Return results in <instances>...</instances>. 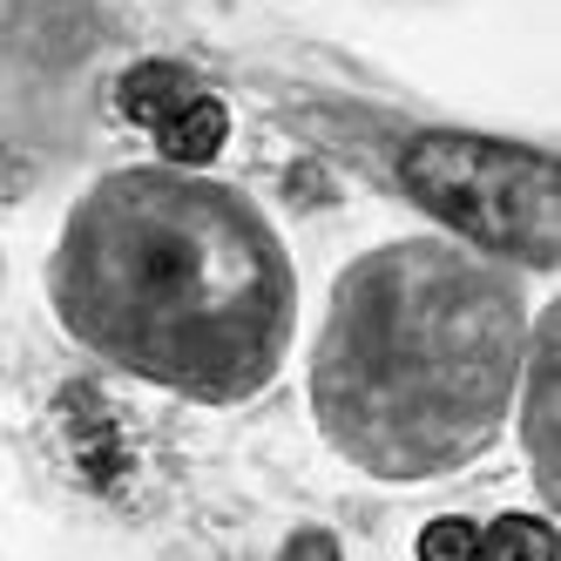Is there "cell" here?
Returning a JSON list of instances; mask_svg holds the SVG:
<instances>
[{
	"label": "cell",
	"mask_w": 561,
	"mask_h": 561,
	"mask_svg": "<svg viewBox=\"0 0 561 561\" xmlns=\"http://www.w3.org/2000/svg\"><path fill=\"white\" fill-rule=\"evenodd\" d=\"M420 561H480V528H467V520H433L420 535Z\"/></svg>",
	"instance_id": "cell-8"
},
{
	"label": "cell",
	"mask_w": 561,
	"mask_h": 561,
	"mask_svg": "<svg viewBox=\"0 0 561 561\" xmlns=\"http://www.w3.org/2000/svg\"><path fill=\"white\" fill-rule=\"evenodd\" d=\"M528 318L507 264L439 230L358 251L311 339L325 447L386 488L473 467L514 413Z\"/></svg>",
	"instance_id": "cell-2"
},
{
	"label": "cell",
	"mask_w": 561,
	"mask_h": 561,
	"mask_svg": "<svg viewBox=\"0 0 561 561\" xmlns=\"http://www.w3.org/2000/svg\"><path fill=\"white\" fill-rule=\"evenodd\" d=\"M224 136H230V108L217 102V95H204L196 89L163 129H156V142H163V156L156 163H176V170H210V156L224 149Z\"/></svg>",
	"instance_id": "cell-5"
},
{
	"label": "cell",
	"mask_w": 561,
	"mask_h": 561,
	"mask_svg": "<svg viewBox=\"0 0 561 561\" xmlns=\"http://www.w3.org/2000/svg\"><path fill=\"white\" fill-rule=\"evenodd\" d=\"M554 392H561V305L548 298L528 318V345H520V379H514V413H520V447H528L535 494L554 514L561 494V447H554Z\"/></svg>",
	"instance_id": "cell-4"
},
{
	"label": "cell",
	"mask_w": 561,
	"mask_h": 561,
	"mask_svg": "<svg viewBox=\"0 0 561 561\" xmlns=\"http://www.w3.org/2000/svg\"><path fill=\"white\" fill-rule=\"evenodd\" d=\"M61 332L190 407H244L298 345L291 244L237 183L129 163L82 190L48 257Z\"/></svg>",
	"instance_id": "cell-1"
},
{
	"label": "cell",
	"mask_w": 561,
	"mask_h": 561,
	"mask_svg": "<svg viewBox=\"0 0 561 561\" xmlns=\"http://www.w3.org/2000/svg\"><path fill=\"white\" fill-rule=\"evenodd\" d=\"M399 190L454 230V244L494 257L507 271H548L561 264V170L554 149L480 136V129H420L399 142L392 163Z\"/></svg>",
	"instance_id": "cell-3"
},
{
	"label": "cell",
	"mask_w": 561,
	"mask_h": 561,
	"mask_svg": "<svg viewBox=\"0 0 561 561\" xmlns=\"http://www.w3.org/2000/svg\"><path fill=\"white\" fill-rule=\"evenodd\" d=\"M554 514H501L488 535H480V561H554Z\"/></svg>",
	"instance_id": "cell-7"
},
{
	"label": "cell",
	"mask_w": 561,
	"mask_h": 561,
	"mask_svg": "<svg viewBox=\"0 0 561 561\" xmlns=\"http://www.w3.org/2000/svg\"><path fill=\"white\" fill-rule=\"evenodd\" d=\"M190 95H196V82H190L183 68H170V61H142V68H129V75H123V95H115V102H123L129 123L163 129Z\"/></svg>",
	"instance_id": "cell-6"
}]
</instances>
